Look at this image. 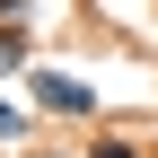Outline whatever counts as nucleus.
I'll return each mask as SVG.
<instances>
[{
    "label": "nucleus",
    "instance_id": "f257e3e1",
    "mask_svg": "<svg viewBox=\"0 0 158 158\" xmlns=\"http://www.w3.org/2000/svg\"><path fill=\"white\" fill-rule=\"evenodd\" d=\"M27 88H35V106H44V114H97V97H88V88H79V79H70V70H35V79H27Z\"/></svg>",
    "mask_w": 158,
    "mask_h": 158
},
{
    "label": "nucleus",
    "instance_id": "f03ea898",
    "mask_svg": "<svg viewBox=\"0 0 158 158\" xmlns=\"http://www.w3.org/2000/svg\"><path fill=\"white\" fill-rule=\"evenodd\" d=\"M0 70H27V18H0Z\"/></svg>",
    "mask_w": 158,
    "mask_h": 158
},
{
    "label": "nucleus",
    "instance_id": "7ed1b4c3",
    "mask_svg": "<svg viewBox=\"0 0 158 158\" xmlns=\"http://www.w3.org/2000/svg\"><path fill=\"white\" fill-rule=\"evenodd\" d=\"M88 158H141V149H132L123 132H97V149H88Z\"/></svg>",
    "mask_w": 158,
    "mask_h": 158
},
{
    "label": "nucleus",
    "instance_id": "20e7f679",
    "mask_svg": "<svg viewBox=\"0 0 158 158\" xmlns=\"http://www.w3.org/2000/svg\"><path fill=\"white\" fill-rule=\"evenodd\" d=\"M0 132H27V123H18V106H0Z\"/></svg>",
    "mask_w": 158,
    "mask_h": 158
},
{
    "label": "nucleus",
    "instance_id": "39448f33",
    "mask_svg": "<svg viewBox=\"0 0 158 158\" xmlns=\"http://www.w3.org/2000/svg\"><path fill=\"white\" fill-rule=\"evenodd\" d=\"M0 18H27V0H0Z\"/></svg>",
    "mask_w": 158,
    "mask_h": 158
}]
</instances>
